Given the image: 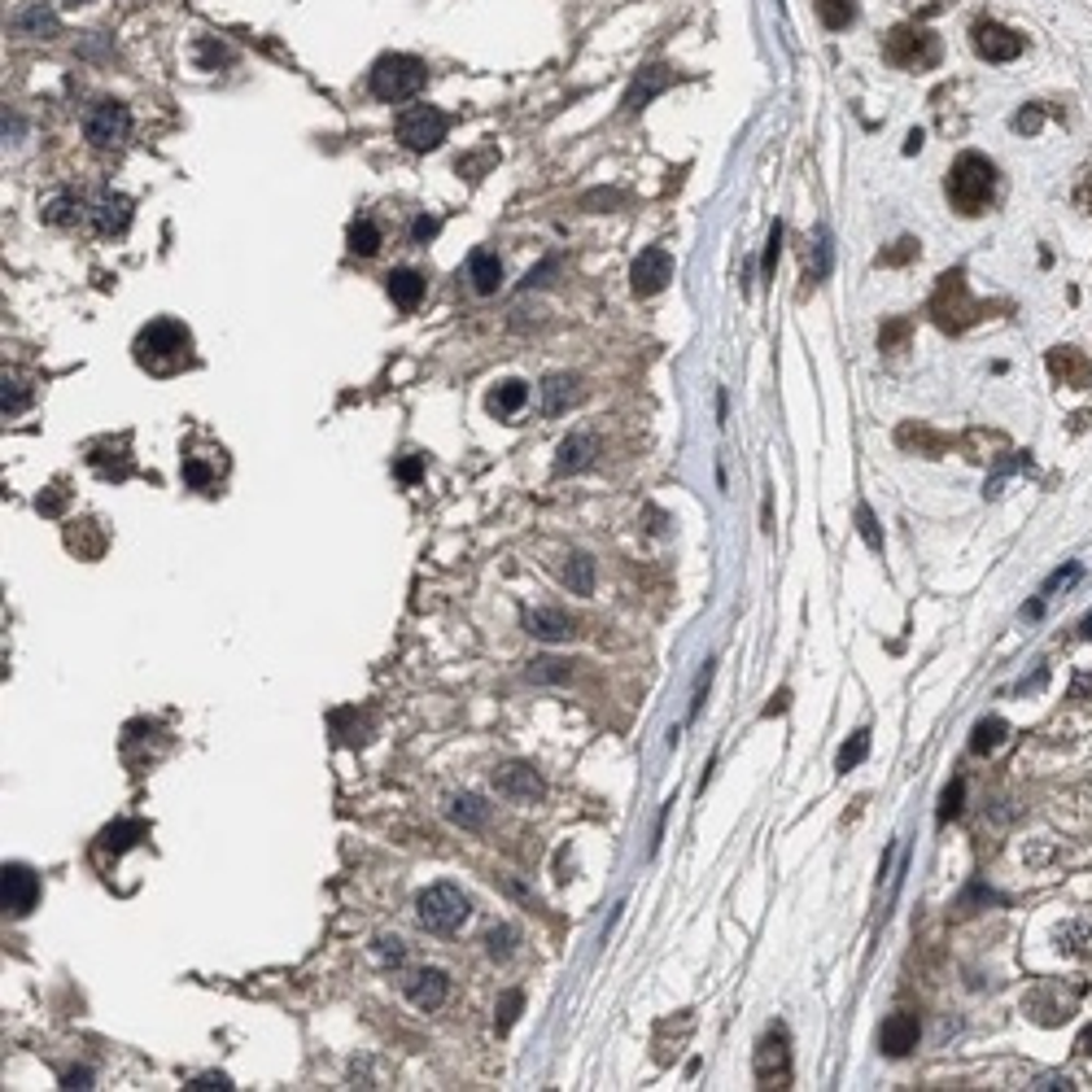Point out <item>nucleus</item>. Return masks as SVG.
Returning <instances> with one entry per match:
<instances>
[{
    "instance_id": "nucleus-1",
    "label": "nucleus",
    "mask_w": 1092,
    "mask_h": 1092,
    "mask_svg": "<svg viewBox=\"0 0 1092 1092\" xmlns=\"http://www.w3.org/2000/svg\"><path fill=\"white\" fill-rule=\"evenodd\" d=\"M136 363L167 377V372L192 363V333L179 319H154L136 337Z\"/></svg>"
},
{
    "instance_id": "nucleus-2",
    "label": "nucleus",
    "mask_w": 1092,
    "mask_h": 1092,
    "mask_svg": "<svg viewBox=\"0 0 1092 1092\" xmlns=\"http://www.w3.org/2000/svg\"><path fill=\"white\" fill-rule=\"evenodd\" d=\"M997 192V167L979 154H961L949 171V202L961 215H984Z\"/></svg>"
},
{
    "instance_id": "nucleus-3",
    "label": "nucleus",
    "mask_w": 1092,
    "mask_h": 1092,
    "mask_svg": "<svg viewBox=\"0 0 1092 1092\" xmlns=\"http://www.w3.org/2000/svg\"><path fill=\"white\" fill-rule=\"evenodd\" d=\"M424 79H429V67H424L420 57L411 53H385L372 61V71H367V88L377 101H389V105H398V101H411V96L424 88Z\"/></svg>"
},
{
    "instance_id": "nucleus-4",
    "label": "nucleus",
    "mask_w": 1092,
    "mask_h": 1092,
    "mask_svg": "<svg viewBox=\"0 0 1092 1092\" xmlns=\"http://www.w3.org/2000/svg\"><path fill=\"white\" fill-rule=\"evenodd\" d=\"M416 918H420L424 931L454 935L472 918V905H468V896L454 887V883H433V887H424L416 896Z\"/></svg>"
},
{
    "instance_id": "nucleus-5",
    "label": "nucleus",
    "mask_w": 1092,
    "mask_h": 1092,
    "mask_svg": "<svg viewBox=\"0 0 1092 1092\" xmlns=\"http://www.w3.org/2000/svg\"><path fill=\"white\" fill-rule=\"evenodd\" d=\"M931 315L944 333H961L970 329L974 319H979V306L966 298V275L961 271H944L940 285H935V298H931Z\"/></svg>"
},
{
    "instance_id": "nucleus-6",
    "label": "nucleus",
    "mask_w": 1092,
    "mask_h": 1092,
    "mask_svg": "<svg viewBox=\"0 0 1092 1092\" xmlns=\"http://www.w3.org/2000/svg\"><path fill=\"white\" fill-rule=\"evenodd\" d=\"M394 132H398V140H402L411 154H429V149H437V144L446 140L450 119H446V114L437 110V105H411V110H402V114H398Z\"/></svg>"
},
{
    "instance_id": "nucleus-7",
    "label": "nucleus",
    "mask_w": 1092,
    "mask_h": 1092,
    "mask_svg": "<svg viewBox=\"0 0 1092 1092\" xmlns=\"http://www.w3.org/2000/svg\"><path fill=\"white\" fill-rule=\"evenodd\" d=\"M84 136L92 149H123L132 136V110L123 101H96L84 119Z\"/></svg>"
},
{
    "instance_id": "nucleus-8",
    "label": "nucleus",
    "mask_w": 1092,
    "mask_h": 1092,
    "mask_svg": "<svg viewBox=\"0 0 1092 1092\" xmlns=\"http://www.w3.org/2000/svg\"><path fill=\"white\" fill-rule=\"evenodd\" d=\"M883 53L891 67H905V71H922V67H931V61L940 57V44L931 31H922V27H896L887 44H883Z\"/></svg>"
},
{
    "instance_id": "nucleus-9",
    "label": "nucleus",
    "mask_w": 1092,
    "mask_h": 1092,
    "mask_svg": "<svg viewBox=\"0 0 1092 1092\" xmlns=\"http://www.w3.org/2000/svg\"><path fill=\"white\" fill-rule=\"evenodd\" d=\"M0 905L9 918H27L40 905V874L31 866H5L0 870Z\"/></svg>"
},
{
    "instance_id": "nucleus-10",
    "label": "nucleus",
    "mask_w": 1092,
    "mask_h": 1092,
    "mask_svg": "<svg viewBox=\"0 0 1092 1092\" xmlns=\"http://www.w3.org/2000/svg\"><path fill=\"white\" fill-rule=\"evenodd\" d=\"M673 280V254L664 246H647L639 258H634V271H629V285L639 298H656V293Z\"/></svg>"
},
{
    "instance_id": "nucleus-11",
    "label": "nucleus",
    "mask_w": 1092,
    "mask_h": 1092,
    "mask_svg": "<svg viewBox=\"0 0 1092 1092\" xmlns=\"http://www.w3.org/2000/svg\"><path fill=\"white\" fill-rule=\"evenodd\" d=\"M494 791L503 795V800H516V804H533V800H542L547 795V782L542 774L533 770V765H498L494 770Z\"/></svg>"
},
{
    "instance_id": "nucleus-12",
    "label": "nucleus",
    "mask_w": 1092,
    "mask_h": 1092,
    "mask_svg": "<svg viewBox=\"0 0 1092 1092\" xmlns=\"http://www.w3.org/2000/svg\"><path fill=\"white\" fill-rule=\"evenodd\" d=\"M88 223L96 236H123L127 227H132V198H123V192H101L92 206H88Z\"/></svg>"
},
{
    "instance_id": "nucleus-13",
    "label": "nucleus",
    "mask_w": 1092,
    "mask_h": 1092,
    "mask_svg": "<svg viewBox=\"0 0 1092 1092\" xmlns=\"http://www.w3.org/2000/svg\"><path fill=\"white\" fill-rule=\"evenodd\" d=\"M787 1075H791V1057H787V1032L782 1027H774L770 1036L756 1045V1080L760 1084H787Z\"/></svg>"
},
{
    "instance_id": "nucleus-14",
    "label": "nucleus",
    "mask_w": 1092,
    "mask_h": 1092,
    "mask_svg": "<svg viewBox=\"0 0 1092 1092\" xmlns=\"http://www.w3.org/2000/svg\"><path fill=\"white\" fill-rule=\"evenodd\" d=\"M970 36H974V53L988 61H1014L1022 53V36H1014L1001 23H974Z\"/></svg>"
},
{
    "instance_id": "nucleus-15",
    "label": "nucleus",
    "mask_w": 1092,
    "mask_h": 1092,
    "mask_svg": "<svg viewBox=\"0 0 1092 1092\" xmlns=\"http://www.w3.org/2000/svg\"><path fill=\"white\" fill-rule=\"evenodd\" d=\"M918 1036H922L918 1014H891L883 1027H878V1049L887 1057H905V1053L918 1049Z\"/></svg>"
},
{
    "instance_id": "nucleus-16",
    "label": "nucleus",
    "mask_w": 1092,
    "mask_h": 1092,
    "mask_svg": "<svg viewBox=\"0 0 1092 1092\" xmlns=\"http://www.w3.org/2000/svg\"><path fill=\"white\" fill-rule=\"evenodd\" d=\"M446 974L442 970H411L402 979V992H406V1001H411L416 1009H437L446 1001Z\"/></svg>"
},
{
    "instance_id": "nucleus-17",
    "label": "nucleus",
    "mask_w": 1092,
    "mask_h": 1092,
    "mask_svg": "<svg viewBox=\"0 0 1092 1092\" xmlns=\"http://www.w3.org/2000/svg\"><path fill=\"white\" fill-rule=\"evenodd\" d=\"M13 31L36 36V40H53L61 31V18L53 13V5H44V0H27V5L13 9Z\"/></svg>"
},
{
    "instance_id": "nucleus-18",
    "label": "nucleus",
    "mask_w": 1092,
    "mask_h": 1092,
    "mask_svg": "<svg viewBox=\"0 0 1092 1092\" xmlns=\"http://www.w3.org/2000/svg\"><path fill=\"white\" fill-rule=\"evenodd\" d=\"M520 621H525V629L533 634V639H542V643L573 639V616L560 612V608H537V612H525Z\"/></svg>"
},
{
    "instance_id": "nucleus-19",
    "label": "nucleus",
    "mask_w": 1092,
    "mask_h": 1092,
    "mask_svg": "<svg viewBox=\"0 0 1092 1092\" xmlns=\"http://www.w3.org/2000/svg\"><path fill=\"white\" fill-rule=\"evenodd\" d=\"M581 394H585V389H581L577 377H547L542 381V416L547 420L564 416L573 402H581Z\"/></svg>"
},
{
    "instance_id": "nucleus-20",
    "label": "nucleus",
    "mask_w": 1092,
    "mask_h": 1092,
    "mask_svg": "<svg viewBox=\"0 0 1092 1092\" xmlns=\"http://www.w3.org/2000/svg\"><path fill=\"white\" fill-rule=\"evenodd\" d=\"M88 464L101 472V477H110V481H127L136 472V464H132V454H127V442H101V446H92V454H88Z\"/></svg>"
},
{
    "instance_id": "nucleus-21",
    "label": "nucleus",
    "mask_w": 1092,
    "mask_h": 1092,
    "mask_svg": "<svg viewBox=\"0 0 1092 1092\" xmlns=\"http://www.w3.org/2000/svg\"><path fill=\"white\" fill-rule=\"evenodd\" d=\"M669 84H673V71H669V67H647V71H639V79H634L629 92H625V110H629V114H639V110L651 101V96L664 92Z\"/></svg>"
},
{
    "instance_id": "nucleus-22",
    "label": "nucleus",
    "mask_w": 1092,
    "mask_h": 1092,
    "mask_svg": "<svg viewBox=\"0 0 1092 1092\" xmlns=\"http://www.w3.org/2000/svg\"><path fill=\"white\" fill-rule=\"evenodd\" d=\"M468 280H472V289H477L481 298L498 293V285H503V263H498V254H490V250H472V258H468Z\"/></svg>"
},
{
    "instance_id": "nucleus-23",
    "label": "nucleus",
    "mask_w": 1092,
    "mask_h": 1092,
    "mask_svg": "<svg viewBox=\"0 0 1092 1092\" xmlns=\"http://www.w3.org/2000/svg\"><path fill=\"white\" fill-rule=\"evenodd\" d=\"M385 289H389V298H394L398 311H416L420 298H424V275L411 267H398V271L385 275Z\"/></svg>"
},
{
    "instance_id": "nucleus-24",
    "label": "nucleus",
    "mask_w": 1092,
    "mask_h": 1092,
    "mask_svg": "<svg viewBox=\"0 0 1092 1092\" xmlns=\"http://www.w3.org/2000/svg\"><path fill=\"white\" fill-rule=\"evenodd\" d=\"M595 464V437L591 433H573V437H564L560 450H556V472L564 477V472H581V468H591Z\"/></svg>"
},
{
    "instance_id": "nucleus-25",
    "label": "nucleus",
    "mask_w": 1092,
    "mask_h": 1092,
    "mask_svg": "<svg viewBox=\"0 0 1092 1092\" xmlns=\"http://www.w3.org/2000/svg\"><path fill=\"white\" fill-rule=\"evenodd\" d=\"M1049 372L1062 385H1071V389H1080V385H1088V377H1092V367H1088V358L1080 354V350H1071V346H1062V350H1053L1049 354Z\"/></svg>"
},
{
    "instance_id": "nucleus-26",
    "label": "nucleus",
    "mask_w": 1092,
    "mask_h": 1092,
    "mask_svg": "<svg viewBox=\"0 0 1092 1092\" xmlns=\"http://www.w3.org/2000/svg\"><path fill=\"white\" fill-rule=\"evenodd\" d=\"M84 215H88V206L79 202L75 192H57V198H48L44 210H40V219H44V223H53V227H75Z\"/></svg>"
},
{
    "instance_id": "nucleus-27",
    "label": "nucleus",
    "mask_w": 1092,
    "mask_h": 1092,
    "mask_svg": "<svg viewBox=\"0 0 1092 1092\" xmlns=\"http://www.w3.org/2000/svg\"><path fill=\"white\" fill-rule=\"evenodd\" d=\"M450 822L464 826V830H481L490 822V804L481 800V795H454L450 800Z\"/></svg>"
},
{
    "instance_id": "nucleus-28",
    "label": "nucleus",
    "mask_w": 1092,
    "mask_h": 1092,
    "mask_svg": "<svg viewBox=\"0 0 1092 1092\" xmlns=\"http://www.w3.org/2000/svg\"><path fill=\"white\" fill-rule=\"evenodd\" d=\"M529 402V385L525 381H503L494 394H490V411L498 416V420H508V416H516L520 406Z\"/></svg>"
},
{
    "instance_id": "nucleus-29",
    "label": "nucleus",
    "mask_w": 1092,
    "mask_h": 1092,
    "mask_svg": "<svg viewBox=\"0 0 1092 1092\" xmlns=\"http://www.w3.org/2000/svg\"><path fill=\"white\" fill-rule=\"evenodd\" d=\"M564 581L573 595H595V560L585 556V551H573L564 564Z\"/></svg>"
},
{
    "instance_id": "nucleus-30",
    "label": "nucleus",
    "mask_w": 1092,
    "mask_h": 1092,
    "mask_svg": "<svg viewBox=\"0 0 1092 1092\" xmlns=\"http://www.w3.org/2000/svg\"><path fill=\"white\" fill-rule=\"evenodd\" d=\"M1005 735H1009V726L1001 722V716H984V722L974 726V735H970V752H974V756L997 752V747L1005 743Z\"/></svg>"
},
{
    "instance_id": "nucleus-31",
    "label": "nucleus",
    "mask_w": 1092,
    "mask_h": 1092,
    "mask_svg": "<svg viewBox=\"0 0 1092 1092\" xmlns=\"http://www.w3.org/2000/svg\"><path fill=\"white\" fill-rule=\"evenodd\" d=\"M149 835V822H119V826H105L101 830V853H123V847H132L136 839Z\"/></svg>"
},
{
    "instance_id": "nucleus-32",
    "label": "nucleus",
    "mask_w": 1092,
    "mask_h": 1092,
    "mask_svg": "<svg viewBox=\"0 0 1092 1092\" xmlns=\"http://www.w3.org/2000/svg\"><path fill=\"white\" fill-rule=\"evenodd\" d=\"M346 246H350V254H358V258H372L381 250V227L372 223V219H354L350 223V232H346Z\"/></svg>"
},
{
    "instance_id": "nucleus-33",
    "label": "nucleus",
    "mask_w": 1092,
    "mask_h": 1092,
    "mask_svg": "<svg viewBox=\"0 0 1092 1092\" xmlns=\"http://www.w3.org/2000/svg\"><path fill=\"white\" fill-rule=\"evenodd\" d=\"M813 5H818V18H822L826 31H843V27H853V18H857L853 0H813Z\"/></svg>"
},
{
    "instance_id": "nucleus-34",
    "label": "nucleus",
    "mask_w": 1092,
    "mask_h": 1092,
    "mask_svg": "<svg viewBox=\"0 0 1092 1092\" xmlns=\"http://www.w3.org/2000/svg\"><path fill=\"white\" fill-rule=\"evenodd\" d=\"M870 756V730H857L853 739H847L843 747H839V756H835V770L839 774H847V770H857L861 760Z\"/></svg>"
},
{
    "instance_id": "nucleus-35",
    "label": "nucleus",
    "mask_w": 1092,
    "mask_h": 1092,
    "mask_svg": "<svg viewBox=\"0 0 1092 1092\" xmlns=\"http://www.w3.org/2000/svg\"><path fill=\"white\" fill-rule=\"evenodd\" d=\"M27 406H31V389H27V381L5 377V389H0V411H5V420H9V416H23Z\"/></svg>"
},
{
    "instance_id": "nucleus-36",
    "label": "nucleus",
    "mask_w": 1092,
    "mask_h": 1092,
    "mask_svg": "<svg viewBox=\"0 0 1092 1092\" xmlns=\"http://www.w3.org/2000/svg\"><path fill=\"white\" fill-rule=\"evenodd\" d=\"M516 940H520L516 926H494V931L485 935V953H490L494 961H508L516 953Z\"/></svg>"
},
{
    "instance_id": "nucleus-37",
    "label": "nucleus",
    "mask_w": 1092,
    "mask_h": 1092,
    "mask_svg": "<svg viewBox=\"0 0 1092 1092\" xmlns=\"http://www.w3.org/2000/svg\"><path fill=\"white\" fill-rule=\"evenodd\" d=\"M520 1009H525V992H508V997L498 1001V1018H494L498 1036H508V1032H512V1022L520 1018Z\"/></svg>"
},
{
    "instance_id": "nucleus-38",
    "label": "nucleus",
    "mask_w": 1092,
    "mask_h": 1092,
    "mask_svg": "<svg viewBox=\"0 0 1092 1092\" xmlns=\"http://www.w3.org/2000/svg\"><path fill=\"white\" fill-rule=\"evenodd\" d=\"M184 481L192 490H210V485H215V468L202 464L198 454H184Z\"/></svg>"
},
{
    "instance_id": "nucleus-39",
    "label": "nucleus",
    "mask_w": 1092,
    "mask_h": 1092,
    "mask_svg": "<svg viewBox=\"0 0 1092 1092\" xmlns=\"http://www.w3.org/2000/svg\"><path fill=\"white\" fill-rule=\"evenodd\" d=\"M809 271H813V275H809L813 285L826 280V271H830V236H826V232H818V250L809 254Z\"/></svg>"
},
{
    "instance_id": "nucleus-40",
    "label": "nucleus",
    "mask_w": 1092,
    "mask_h": 1092,
    "mask_svg": "<svg viewBox=\"0 0 1092 1092\" xmlns=\"http://www.w3.org/2000/svg\"><path fill=\"white\" fill-rule=\"evenodd\" d=\"M529 682H568V664L564 660H533V669H529Z\"/></svg>"
},
{
    "instance_id": "nucleus-41",
    "label": "nucleus",
    "mask_w": 1092,
    "mask_h": 1092,
    "mask_svg": "<svg viewBox=\"0 0 1092 1092\" xmlns=\"http://www.w3.org/2000/svg\"><path fill=\"white\" fill-rule=\"evenodd\" d=\"M372 953H377L381 966H402V957H406L402 940H394V935H381L377 944H372Z\"/></svg>"
},
{
    "instance_id": "nucleus-42",
    "label": "nucleus",
    "mask_w": 1092,
    "mask_h": 1092,
    "mask_svg": "<svg viewBox=\"0 0 1092 1092\" xmlns=\"http://www.w3.org/2000/svg\"><path fill=\"white\" fill-rule=\"evenodd\" d=\"M961 795H966V787H961V782H949V787H944V795H940V813H935L940 822L957 818V813H961Z\"/></svg>"
},
{
    "instance_id": "nucleus-43",
    "label": "nucleus",
    "mask_w": 1092,
    "mask_h": 1092,
    "mask_svg": "<svg viewBox=\"0 0 1092 1092\" xmlns=\"http://www.w3.org/2000/svg\"><path fill=\"white\" fill-rule=\"evenodd\" d=\"M778 254H782V223H774V227H770V246H765V263H760L765 280H774V271H778Z\"/></svg>"
},
{
    "instance_id": "nucleus-44",
    "label": "nucleus",
    "mask_w": 1092,
    "mask_h": 1092,
    "mask_svg": "<svg viewBox=\"0 0 1092 1092\" xmlns=\"http://www.w3.org/2000/svg\"><path fill=\"white\" fill-rule=\"evenodd\" d=\"M857 529H861V537H866V542H870V551H883V533H878V525H874V512H870V508H857Z\"/></svg>"
},
{
    "instance_id": "nucleus-45",
    "label": "nucleus",
    "mask_w": 1092,
    "mask_h": 1092,
    "mask_svg": "<svg viewBox=\"0 0 1092 1092\" xmlns=\"http://www.w3.org/2000/svg\"><path fill=\"white\" fill-rule=\"evenodd\" d=\"M437 232H442V219H437V215H420L411 223V241H416V246H429Z\"/></svg>"
},
{
    "instance_id": "nucleus-46",
    "label": "nucleus",
    "mask_w": 1092,
    "mask_h": 1092,
    "mask_svg": "<svg viewBox=\"0 0 1092 1092\" xmlns=\"http://www.w3.org/2000/svg\"><path fill=\"white\" fill-rule=\"evenodd\" d=\"M905 337H909V319H891L887 329L878 333V346H883V350H896V346H901Z\"/></svg>"
},
{
    "instance_id": "nucleus-47",
    "label": "nucleus",
    "mask_w": 1092,
    "mask_h": 1092,
    "mask_svg": "<svg viewBox=\"0 0 1092 1092\" xmlns=\"http://www.w3.org/2000/svg\"><path fill=\"white\" fill-rule=\"evenodd\" d=\"M36 508H40L44 516H61V508H67V490H61V485H53V490H44V494L36 498Z\"/></svg>"
},
{
    "instance_id": "nucleus-48",
    "label": "nucleus",
    "mask_w": 1092,
    "mask_h": 1092,
    "mask_svg": "<svg viewBox=\"0 0 1092 1092\" xmlns=\"http://www.w3.org/2000/svg\"><path fill=\"white\" fill-rule=\"evenodd\" d=\"M1040 123H1045V114H1040V105H1027V110L1018 114V119H1014V127H1018V132H1027V136H1032V132H1040Z\"/></svg>"
},
{
    "instance_id": "nucleus-49",
    "label": "nucleus",
    "mask_w": 1092,
    "mask_h": 1092,
    "mask_svg": "<svg viewBox=\"0 0 1092 1092\" xmlns=\"http://www.w3.org/2000/svg\"><path fill=\"white\" fill-rule=\"evenodd\" d=\"M918 254V241H896L891 254H878V263H905V258Z\"/></svg>"
},
{
    "instance_id": "nucleus-50",
    "label": "nucleus",
    "mask_w": 1092,
    "mask_h": 1092,
    "mask_svg": "<svg viewBox=\"0 0 1092 1092\" xmlns=\"http://www.w3.org/2000/svg\"><path fill=\"white\" fill-rule=\"evenodd\" d=\"M556 271H560V263H556V258H547L542 267L525 275V285H520V289H537V285H547V275H556Z\"/></svg>"
},
{
    "instance_id": "nucleus-51",
    "label": "nucleus",
    "mask_w": 1092,
    "mask_h": 1092,
    "mask_svg": "<svg viewBox=\"0 0 1092 1092\" xmlns=\"http://www.w3.org/2000/svg\"><path fill=\"white\" fill-rule=\"evenodd\" d=\"M210 1088H232L227 1075H198V1080L188 1084V1092H210Z\"/></svg>"
},
{
    "instance_id": "nucleus-52",
    "label": "nucleus",
    "mask_w": 1092,
    "mask_h": 1092,
    "mask_svg": "<svg viewBox=\"0 0 1092 1092\" xmlns=\"http://www.w3.org/2000/svg\"><path fill=\"white\" fill-rule=\"evenodd\" d=\"M420 472H424V464H420V454H406V460L398 464V477H402L406 485H416V481H420Z\"/></svg>"
},
{
    "instance_id": "nucleus-53",
    "label": "nucleus",
    "mask_w": 1092,
    "mask_h": 1092,
    "mask_svg": "<svg viewBox=\"0 0 1092 1092\" xmlns=\"http://www.w3.org/2000/svg\"><path fill=\"white\" fill-rule=\"evenodd\" d=\"M1075 577H1080V564H1071L1066 573H1057V577H1049V585H1045V595H1053V591H1062V585H1071Z\"/></svg>"
},
{
    "instance_id": "nucleus-54",
    "label": "nucleus",
    "mask_w": 1092,
    "mask_h": 1092,
    "mask_svg": "<svg viewBox=\"0 0 1092 1092\" xmlns=\"http://www.w3.org/2000/svg\"><path fill=\"white\" fill-rule=\"evenodd\" d=\"M61 1088H92V1071H67L61 1075Z\"/></svg>"
},
{
    "instance_id": "nucleus-55",
    "label": "nucleus",
    "mask_w": 1092,
    "mask_h": 1092,
    "mask_svg": "<svg viewBox=\"0 0 1092 1092\" xmlns=\"http://www.w3.org/2000/svg\"><path fill=\"white\" fill-rule=\"evenodd\" d=\"M202 61L210 67V61H227V48H219L215 40H202Z\"/></svg>"
},
{
    "instance_id": "nucleus-56",
    "label": "nucleus",
    "mask_w": 1092,
    "mask_h": 1092,
    "mask_svg": "<svg viewBox=\"0 0 1092 1092\" xmlns=\"http://www.w3.org/2000/svg\"><path fill=\"white\" fill-rule=\"evenodd\" d=\"M1075 1053H1080V1057H1092V1027H1084V1036L1075 1040Z\"/></svg>"
},
{
    "instance_id": "nucleus-57",
    "label": "nucleus",
    "mask_w": 1092,
    "mask_h": 1092,
    "mask_svg": "<svg viewBox=\"0 0 1092 1092\" xmlns=\"http://www.w3.org/2000/svg\"><path fill=\"white\" fill-rule=\"evenodd\" d=\"M918 149H922V132H914V136H909V144H905V154H918Z\"/></svg>"
},
{
    "instance_id": "nucleus-58",
    "label": "nucleus",
    "mask_w": 1092,
    "mask_h": 1092,
    "mask_svg": "<svg viewBox=\"0 0 1092 1092\" xmlns=\"http://www.w3.org/2000/svg\"><path fill=\"white\" fill-rule=\"evenodd\" d=\"M1080 629H1084V639H1092V616H1084V625H1080Z\"/></svg>"
},
{
    "instance_id": "nucleus-59",
    "label": "nucleus",
    "mask_w": 1092,
    "mask_h": 1092,
    "mask_svg": "<svg viewBox=\"0 0 1092 1092\" xmlns=\"http://www.w3.org/2000/svg\"><path fill=\"white\" fill-rule=\"evenodd\" d=\"M67 5H88V0H67Z\"/></svg>"
}]
</instances>
